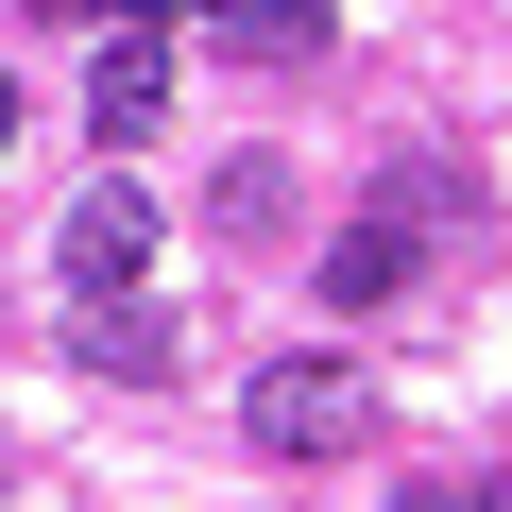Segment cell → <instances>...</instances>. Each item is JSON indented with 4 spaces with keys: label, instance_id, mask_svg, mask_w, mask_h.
Masks as SVG:
<instances>
[{
    "label": "cell",
    "instance_id": "obj_1",
    "mask_svg": "<svg viewBox=\"0 0 512 512\" xmlns=\"http://www.w3.org/2000/svg\"><path fill=\"white\" fill-rule=\"evenodd\" d=\"M239 444L342 461V444H376V376H359V359H256V376H239Z\"/></svg>",
    "mask_w": 512,
    "mask_h": 512
},
{
    "label": "cell",
    "instance_id": "obj_2",
    "mask_svg": "<svg viewBox=\"0 0 512 512\" xmlns=\"http://www.w3.org/2000/svg\"><path fill=\"white\" fill-rule=\"evenodd\" d=\"M171 120V52H154V18H103V52H86V137L120 154V137H154Z\"/></svg>",
    "mask_w": 512,
    "mask_h": 512
},
{
    "label": "cell",
    "instance_id": "obj_3",
    "mask_svg": "<svg viewBox=\"0 0 512 512\" xmlns=\"http://www.w3.org/2000/svg\"><path fill=\"white\" fill-rule=\"evenodd\" d=\"M137 256H154V205L103 171V188L69 205V291H137Z\"/></svg>",
    "mask_w": 512,
    "mask_h": 512
},
{
    "label": "cell",
    "instance_id": "obj_4",
    "mask_svg": "<svg viewBox=\"0 0 512 512\" xmlns=\"http://www.w3.org/2000/svg\"><path fill=\"white\" fill-rule=\"evenodd\" d=\"M274 222H291V154H239V171H205V239H222V256H256Z\"/></svg>",
    "mask_w": 512,
    "mask_h": 512
},
{
    "label": "cell",
    "instance_id": "obj_5",
    "mask_svg": "<svg viewBox=\"0 0 512 512\" xmlns=\"http://www.w3.org/2000/svg\"><path fill=\"white\" fill-rule=\"evenodd\" d=\"M325 0H222V52H256V69H325Z\"/></svg>",
    "mask_w": 512,
    "mask_h": 512
},
{
    "label": "cell",
    "instance_id": "obj_6",
    "mask_svg": "<svg viewBox=\"0 0 512 512\" xmlns=\"http://www.w3.org/2000/svg\"><path fill=\"white\" fill-rule=\"evenodd\" d=\"M410 291V222H342V256H325V308H393Z\"/></svg>",
    "mask_w": 512,
    "mask_h": 512
},
{
    "label": "cell",
    "instance_id": "obj_7",
    "mask_svg": "<svg viewBox=\"0 0 512 512\" xmlns=\"http://www.w3.org/2000/svg\"><path fill=\"white\" fill-rule=\"evenodd\" d=\"M103 18H188V0H103Z\"/></svg>",
    "mask_w": 512,
    "mask_h": 512
},
{
    "label": "cell",
    "instance_id": "obj_8",
    "mask_svg": "<svg viewBox=\"0 0 512 512\" xmlns=\"http://www.w3.org/2000/svg\"><path fill=\"white\" fill-rule=\"evenodd\" d=\"M35 18H103V0H35Z\"/></svg>",
    "mask_w": 512,
    "mask_h": 512
},
{
    "label": "cell",
    "instance_id": "obj_9",
    "mask_svg": "<svg viewBox=\"0 0 512 512\" xmlns=\"http://www.w3.org/2000/svg\"><path fill=\"white\" fill-rule=\"evenodd\" d=\"M0 154H18V86H0Z\"/></svg>",
    "mask_w": 512,
    "mask_h": 512
}]
</instances>
